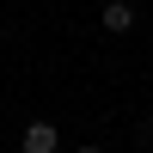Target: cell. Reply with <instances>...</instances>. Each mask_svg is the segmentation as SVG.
<instances>
[{
	"label": "cell",
	"instance_id": "cell-1",
	"mask_svg": "<svg viewBox=\"0 0 153 153\" xmlns=\"http://www.w3.org/2000/svg\"><path fill=\"white\" fill-rule=\"evenodd\" d=\"M19 147H25V153H55V147H61V129H55V123H25Z\"/></svg>",
	"mask_w": 153,
	"mask_h": 153
},
{
	"label": "cell",
	"instance_id": "cell-4",
	"mask_svg": "<svg viewBox=\"0 0 153 153\" xmlns=\"http://www.w3.org/2000/svg\"><path fill=\"white\" fill-rule=\"evenodd\" d=\"M80 153H104V147H80Z\"/></svg>",
	"mask_w": 153,
	"mask_h": 153
},
{
	"label": "cell",
	"instance_id": "cell-5",
	"mask_svg": "<svg viewBox=\"0 0 153 153\" xmlns=\"http://www.w3.org/2000/svg\"><path fill=\"white\" fill-rule=\"evenodd\" d=\"M0 31H6V25H0Z\"/></svg>",
	"mask_w": 153,
	"mask_h": 153
},
{
	"label": "cell",
	"instance_id": "cell-3",
	"mask_svg": "<svg viewBox=\"0 0 153 153\" xmlns=\"http://www.w3.org/2000/svg\"><path fill=\"white\" fill-rule=\"evenodd\" d=\"M141 141H147V147H153V117H147V129H141Z\"/></svg>",
	"mask_w": 153,
	"mask_h": 153
},
{
	"label": "cell",
	"instance_id": "cell-2",
	"mask_svg": "<svg viewBox=\"0 0 153 153\" xmlns=\"http://www.w3.org/2000/svg\"><path fill=\"white\" fill-rule=\"evenodd\" d=\"M98 25H104L110 37H129V31H135V6H129V0H104V12H98Z\"/></svg>",
	"mask_w": 153,
	"mask_h": 153
}]
</instances>
